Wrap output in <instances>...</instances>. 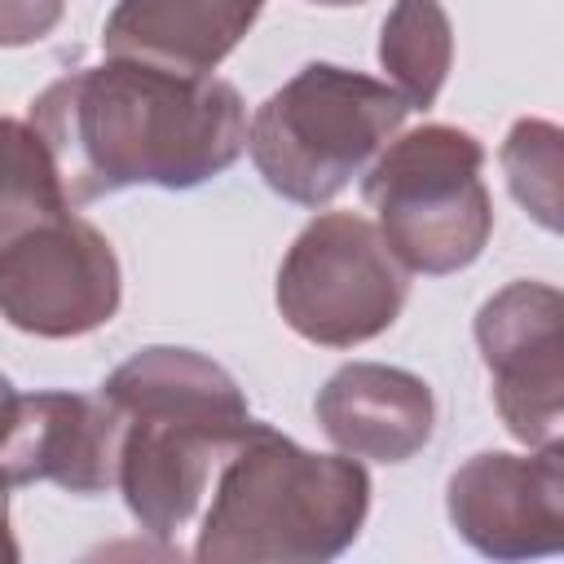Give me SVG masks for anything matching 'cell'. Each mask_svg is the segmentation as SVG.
<instances>
[{"instance_id": "1", "label": "cell", "mask_w": 564, "mask_h": 564, "mask_svg": "<svg viewBox=\"0 0 564 564\" xmlns=\"http://www.w3.org/2000/svg\"><path fill=\"white\" fill-rule=\"evenodd\" d=\"M26 123L44 137L75 207L132 185L194 189L247 150V106L229 79L132 57L53 79Z\"/></svg>"}, {"instance_id": "2", "label": "cell", "mask_w": 564, "mask_h": 564, "mask_svg": "<svg viewBox=\"0 0 564 564\" xmlns=\"http://www.w3.org/2000/svg\"><path fill=\"white\" fill-rule=\"evenodd\" d=\"M97 392L119 427L115 485L128 516L150 538H172L251 423L238 379L194 348L150 344Z\"/></svg>"}, {"instance_id": "3", "label": "cell", "mask_w": 564, "mask_h": 564, "mask_svg": "<svg viewBox=\"0 0 564 564\" xmlns=\"http://www.w3.org/2000/svg\"><path fill=\"white\" fill-rule=\"evenodd\" d=\"M370 516L361 458L313 454L269 423H247L216 471L198 564H322L344 555Z\"/></svg>"}, {"instance_id": "4", "label": "cell", "mask_w": 564, "mask_h": 564, "mask_svg": "<svg viewBox=\"0 0 564 564\" xmlns=\"http://www.w3.org/2000/svg\"><path fill=\"white\" fill-rule=\"evenodd\" d=\"M405 115L410 106L392 84L308 62L256 106L247 154L273 194L322 207L401 132Z\"/></svg>"}, {"instance_id": "5", "label": "cell", "mask_w": 564, "mask_h": 564, "mask_svg": "<svg viewBox=\"0 0 564 564\" xmlns=\"http://www.w3.org/2000/svg\"><path fill=\"white\" fill-rule=\"evenodd\" d=\"M485 145L458 123H423L379 150L361 198L379 216L388 251L427 278L480 260L494 234V198L480 181Z\"/></svg>"}, {"instance_id": "6", "label": "cell", "mask_w": 564, "mask_h": 564, "mask_svg": "<svg viewBox=\"0 0 564 564\" xmlns=\"http://www.w3.org/2000/svg\"><path fill=\"white\" fill-rule=\"evenodd\" d=\"M273 300L300 339L352 348L401 317L410 300V269L388 251L379 225L366 216L322 212L286 247Z\"/></svg>"}, {"instance_id": "7", "label": "cell", "mask_w": 564, "mask_h": 564, "mask_svg": "<svg viewBox=\"0 0 564 564\" xmlns=\"http://www.w3.org/2000/svg\"><path fill=\"white\" fill-rule=\"evenodd\" d=\"M123 300V269L110 238L66 212L0 251V317L35 339L101 330Z\"/></svg>"}, {"instance_id": "8", "label": "cell", "mask_w": 564, "mask_h": 564, "mask_svg": "<svg viewBox=\"0 0 564 564\" xmlns=\"http://www.w3.org/2000/svg\"><path fill=\"white\" fill-rule=\"evenodd\" d=\"M476 348L494 379V410L529 445H560L564 427V300L551 282H507L476 313Z\"/></svg>"}, {"instance_id": "9", "label": "cell", "mask_w": 564, "mask_h": 564, "mask_svg": "<svg viewBox=\"0 0 564 564\" xmlns=\"http://www.w3.org/2000/svg\"><path fill=\"white\" fill-rule=\"evenodd\" d=\"M454 533L489 560H542L564 551V445L533 454L485 449L445 485Z\"/></svg>"}, {"instance_id": "10", "label": "cell", "mask_w": 564, "mask_h": 564, "mask_svg": "<svg viewBox=\"0 0 564 564\" xmlns=\"http://www.w3.org/2000/svg\"><path fill=\"white\" fill-rule=\"evenodd\" d=\"M119 427L101 392H9L0 401V480H53L93 498L115 485Z\"/></svg>"}, {"instance_id": "11", "label": "cell", "mask_w": 564, "mask_h": 564, "mask_svg": "<svg viewBox=\"0 0 564 564\" xmlns=\"http://www.w3.org/2000/svg\"><path fill=\"white\" fill-rule=\"evenodd\" d=\"M317 423L348 458L405 463L436 432L432 388L401 366L348 361L317 388Z\"/></svg>"}, {"instance_id": "12", "label": "cell", "mask_w": 564, "mask_h": 564, "mask_svg": "<svg viewBox=\"0 0 564 564\" xmlns=\"http://www.w3.org/2000/svg\"><path fill=\"white\" fill-rule=\"evenodd\" d=\"M260 9L264 0H119L101 26V48L181 75H212Z\"/></svg>"}, {"instance_id": "13", "label": "cell", "mask_w": 564, "mask_h": 564, "mask_svg": "<svg viewBox=\"0 0 564 564\" xmlns=\"http://www.w3.org/2000/svg\"><path fill=\"white\" fill-rule=\"evenodd\" d=\"M379 66L410 110H427L454 66V26L441 0H397L379 31Z\"/></svg>"}, {"instance_id": "14", "label": "cell", "mask_w": 564, "mask_h": 564, "mask_svg": "<svg viewBox=\"0 0 564 564\" xmlns=\"http://www.w3.org/2000/svg\"><path fill=\"white\" fill-rule=\"evenodd\" d=\"M66 212L75 203L44 137L26 119L0 115V251Z\"/></svg>"}, {"instance_id": "15", "label": "cell", "mask_w": 564, "mask_h": 564, "mask_svg": "<svg viewBox=\"0 0 564 564\" xmlns=\"http://www.w3.org/2000/svg\"><path fill=\"white\" fill-rule=\"evenodd\" d=\"M560 145H564V132L551 119H516L507 141H502V150H498V163H502L511 198L546 234H560V225H564V216H560L564 212V198H560V172H564Z\"/></svg>"}, {"instance_id": "16", "label": "cell", "mask_w": 564, "mask_h": 564, "mask_svg": "<svg viewBox=\"0 0 564 564\" xmlns=\"http://www.w3.org/2000/svg\"><path fill=\"white\" fill-rule=\"evenodd\" d=\"M66 0H0V48H26L62 22Z\"/></svg>"}, {"instance_id": "17", "label": "cell", "mask_w": 564, "mask_h": 564, "mask_svg": "<svg viewBox=\"0 0 564 564\" xmlns=\"http://www.w3.org/2000/svg\"><path fill=\"white\" fill-rule=\"evenodd\" d=\"M0 560L4 564H18L22 560V546L9 529V480H0Z\"/></svg>"}, {"instance_id": "18", "label": "cell", "mask_w": 564, "mask_h": 564, "mask_svg": "<svg viewBox=\"0 0 564 564\" xmlns=\"http://www.w3.org/2000/svg\"><path fill=\"white\" fill-rule=\"evenodd\" d=\"M308 4H326V9H344V4H366V0H308Z\"/></svg>"}, {"instance_id": "19", "label": "cell", "mask_w": 564, "mask_h": 564, "mask_svg": "<svg viewBox=\"0 0 564 564\" xmlns=\"http://www.w3.org/2000/svg\"><path fill=\"white\" fill-rule=\"evenodd\" d=\"M9 392H13V383H9V379H4V375H0V401H4V397H9Z\"/></svg>"}]
</instances>
